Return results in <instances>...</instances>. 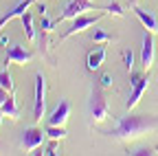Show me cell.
Wrapping results in <instances>:
<instances>
[{
	"label": "cell",
	"instance_id": "cell-6",
	"mask_svg": "<svg viewBox=\"0 0 158 156\" xmlns=\"http://www.w3.org/2000/svg\"><path fill=\"white\" fill-rule=\"evenodd\" d=\"M106 13H101V15H77V18H73V24H70V29H66L62 35H59V42H64L66 37H70V35H77V33H81V31H86L88 27H92V24H97L99 20H101Z\"/></svg>",
	"mask_w": 158,
	"mask_h": 156
},
{
	"label": "cell",
	"instance_id": "cell-24",
	"mask_svg": "<svg viewBox=\"0 0 158 156\" xmlns=\"http://www.w3.org/2000/svg\"><path fill=\"white\" fill-rule=\"evenodd\" d=\"M99 84H101L103 88H110V86H112V75H108V73H106V75H101V79H99Z\"/></svg>",
	"mask_w": 158,
	"mask_h": 156
},
{
	"label": "cell",
	"instance_id": "cell-18",
	"mask_svg": "<svg viewBox=\"0 0 158 156\" xmlns=\"http://www.w3.org/2000/svg\"><path fill=\"white\" fill-rule=\"evenodd\" d=\"M0 86H2L5 90H9V92H13V82H11V73H9V68L5 66V70H0Z\"/></svg>",
	"mask_w": 158,
	"mask_h": 156
},
{
	"label": "cell",
	"instance_id": "cell-1",
	"mask_svg": "<svg viewBox=\"0 0 158 156\" xmlns=\"http://www.w3.org/2000/svg\"><path fill=\"white\" fill-rule=\"evenodd\" d=\"M156 128H158V114H127V116H121L110 132H99V134L118 141H132V139H138L141 134L154 132Z\"/></svg>",
	"mask_w": 158,
	"mask_h": 156
},
{
	"label": "cell",
	"instance_id": "cell-15",
	"mask_svg": "<svg viewBox=\"0 0 158 156\" xmlns=\"http://www.w3.org/2000/svg\"><path fill=\"white\" fill-rule=\"evenodd\" d=\"M20 20H22V29H24L27 40H29V42H35V40H37V35H35V29H33V15L27 11L22 18H20Z\"/></svg>",
	"mask_w": 158,
	"mask_h": 156
},
{
	"label": "cell",
	"instance_id": "cell-10",
	"mask_svg": "<svg viewBox=\"0 0 158 156\" xmlns=\"http://www.w3.org/2000/svg\"><path fill=\"white\" fill-rule=\"evenodd\" d=\"M55 22L48 20L46 13H40V29H37V44H40V51H42V55L46 53V44H48V33L53 31Z\"/></svg>",
	"mask_w": 158,
	"mask_h": 156
},
{
	"label": "cell",
	"instance_id": "cell-3",
	"mask_svg": "<svg viewBox=\"0 0 158 156\" xmlns=\"http://www.w3.org/2000/svg\"><path fill=\"white\" fill-rule=\"evenodd\" d=\"M84 11H103V7H97L92 0H70V2L66 5V9H64V13L57 15L53 22L59 24V22H64V20H73V18L81 15Z\"/></svg>",
	"mask_w": 158,
	"mask_h": 156
},
{
	"label": "cell",
	"instance_id": "cell-12",
	"mask_svg": "<svg viewBox=\"0 0 158 156\" xmlns=\"http://www.w3.org/2000/svg\"><path fill=\"white\" fill-rule=\"evenodd\" d=\"M68 114H70V103H68L66 99H62V101L57 103V108L51 112V116H48V125H66Z\"/></svg>",
	"mask_w": 158,
	"mask_h": 156
},
{
	"label": "cell",
	"instance_id": "cell-22",
	"mask_svg": "<svg viewBox=\"0 0 158 156\" xmlns=\"http://www.w3.org/2000/svg\"><path fill=\"white\" fill-rule=\"evenodd\" d=\"M127 154H132V156H154V154H158V150H145V147H141V150H134V152H127Z\"/></svg>",
	"mask_w": 158,
	"mask_h": 156
},
{
	"label": "cell",
	"instance_id": "cell-26",
	"mask_svg": "<svg viewBox=\"0 0 158 156\" xmlns=\"http://www.w3.org/2000/svg\"><path fill=\"white\" fill-rule=\"evenodd\" d=\"M0 44L7 46V44H9V35H0Z\"/></svg>",
	"mask_w": 158,
	"mask_h": 156
},
{
	"label": "cell",
	"instance_id": "cell-20",
	"mask_svg": "<svg viewBox=\"0 0 158 156\" xmlns=\"http://www.w3.org/2000/svg\"><path fill=\"white\" fill-rule=\"evenodd\" d=\"M103 11H106V13H112V15H118V18L123 15V7L118 5V2H110V5H106Z\"/></svg>",
	"mask_w": 158,
	"mask_h": 156
},
{
	"label": "cell",
	"instance_id": "cell-27",
	"mask_svg": "<svg viewBox=\"0 0 158 156\" xmlns=\"http://www.w3.org/2000/svg\"><path fill=\"white\" fill-rule=\"evenodd\" d=\"M2 116H5V112H2V108H0V123H2Z\"/></svg>",
	"mask_w": 158,
	"mask_h": 156
},
{
	"label": "cell",
	"instance_id": "cell-2",
	"mask_svg": "<svg viewBox=\"0 0 158 156\" xmlns=\"http://www.w3.org/2000/svg\"><path fill=\"white\" fill-rule=\"evenodd\" d=\"M88 108H90V119L94 123H103V121L110 119V108H108V101H106L101 88H92Z\"/></svg>",
	"mask_w": 158,
	"mask_h": 156
},
{
	"label": "cell",
	"instance_id": "cell-23",
	"mask_svg": "<svg viewBox=\"0 0 158 156\" xmlns=\"http://www.w3.org/2000/svg\"><path fill=\"white\" fill-rule=\"evenodd\" d=\"M44 154H48V156L59 154V143H57V139H53V141H51V145L46 147V152H44Z\"/></svg>",
	"mask_w": 158,
	"mask_h": 156
},
{
	"label": "cell",
	"instance_id": "cell-25",
	"mask_svg": "<svg viewBox=\"0 0 158 156\" xmlns=\"http://www.w3.org/2000/svg\"><path fill=\"white\" fill-rule=\"evenodd\" d=\"M9 95H11V92H9V90H5V88H2V86H0V106H2V103H5V101H7V97H9Z\"/></svg>",
	"mask_w": 158,
	"mask_h": 156
},
{
	"label": "cell",
	"instance_id": "cell-21",
	"mask_svg": "<svg viewBox=\"0 0 158 156\" xmlns=\"http://www.w3.org/2000/svg\"><path fill=\"white\" fill-rule=\"evenodd\" d=\"M123 62H125L127 73H132V68H134V53L132 51H123Z\"/></svg>",
	"mask_w": 158,
	"mask_h": 156
},
{
	"label": "cell",
	"instance_id": "cell-16",
	"mask_svg": "<svg viewBox=\"0 0 158 156\" xmlns=\"http://www.w3.org/2000/svg\"><path fill=\"white\" fill-rule=\"evenodd\" d=\"M2 108V112H5V116H9V119H18L20 116V112H18V106H15V95L11 92L9 97H7V101L0 106Z\"/></svg>",
	"mask_w": 158,
	"mask_h": 156
},
{
	"label": "cell",
	"instance_id": "cell-13",
	"mask_svg": "<svg viewBox=\"0 0 158 156\" xmlns=\"http://www.w3.org/2000/svg\"><path fill=\"white\" fill-rule=\"evenodd\" d=\"M132 9H134V13L138 15L141 24H143L147 31H152V33H158V22H156V15H154L149 9H143V7H138V5H132Z\"/></svg>",
	"mask_w": 158,
	"mask_h": 156
},
{
	"label": "cell",
	"instance_id": "cell-8",
	"mask_svg": "<svg viewBox=\"0 0 158 156\" xmlns=\"http://www.w3.org/2000/svg\"><path fill=\"white\" fill-rule=\"evenodd\" d=\"M33 60V53L31 51H27L24 46H20V44H13L9 51H7V60H5V66H9V64H29Z\"/></svg>",
	"mask_w": 158,
	"mask_h": 156
},
{
	"label": "cell",
	"instance_id": "cell-9",
	"mask_svg": "<svg viewBox=\"0 0 158 156\" xmlns=\"http://www.w3.org/2000/svg\"><path fill=\"white\" fill-rule=\"evenodd\" d=\"M141 64H143V70H149L152 64H154V33L145 29V35H143V48H141Z\"/></svg>",
	"mask_w": 158,
	"mask_h": 156
},
{
	"label": "cell",
	"instance_id": "cell-7",
	"mask_svg": "<svg viewBox=\"0 0 158 156\" xmlns=\"http://www.w3.org/2000/svg\"><path fill=\"white\" fill-rule=\"evenodd\" d=\"M44 136H46V132H42V130H40V128H35V125L27 128V130L22 132V150L31 154L35 147H40V145H42Z\"/></svg>",
	"mask_w": 158,
	"mask_h": 156
},
{
	"label": "cell",
	"instance_id": "cell-17",
	"mask_svg": "<svg viewBox=\"0 0 158 156\" xmlns=\"http://www.w3.org/2000/svg\"><path fill=\"white\" fill-rule=\"evenodd\" d=\"M44 132H46V136H51V139H57V141H59V139H66V134H68V132L64 130V125H48Z\"/></svg>",
	"mask_w": 158,
	"mask_h": 156
},
{
	"label": "cell",
	"instance_id": "cell-4",
	"mask_svg": "<svg viewBox=\"0 0 158 156\" xmlns=\"http://www.w3.org/2000/svg\"><path fill=\"white\" fill-rule=\"evenodd\" d=\"M46 112V77L42 73L35 75V101H33V119L42 121Z\"/></svg>",
	"mask_w": 158,
	"mask_h": 156
},
{
	"label": "cell",
	"instance_id": "cell-28",
	"mask_svg": "<svg viewBox=\"0 0 158 156\" xmlns=\"http://www.w3.org/2000/svg\"><path fill=\"white\" fill-rule=\"evenodd\" d=\"M130 5H138V0H130Z\"/></svg>",
	"mask_w": 158,
	"mask_h": 156
},
{
	"label": "cell",
	"instance_id": "cell-19",
	"mask_svg": "<svg viewBox=\"0 0 158 156\" xmlns=\"http://www.w3.org/2000/svg\"><path fill=\"white\" fill-rule=\"evenodd\" d=\"M92 40H94V44H110L112 42V35H108L106 31H94Z\"/></svg>",
	"mask_w": 158,
	"mask_h": 156
},
{
	"label": "cell",
	"instance_id": "cell-5",
	"mask_svg": "<svg viewBox=\"0 0 158 156\" xmlns=\"http://www.w3.org/2000/svg\"><path fill=\"white\" fill-rule=\"evenodd\" d=\"M130 77H132V95H130V99H127V110H132V108H136V103L141 101V97H143V92L147 90V86H149V73L145 70L143 75H134V73H130Z\"/></svg>",
	"mask_w": 158,
	"mask_h": 156
},
{
	"label": "cell",
	"instance_id": "cell-14",
	"mask_svg": "<svg viewBox=\"0 0 158 156\" xmlns=\"http://www.w3.org/2000/svg\"><path fill=\"white\" fill-rule=\"evenodd\" d=\"M103 60H106V46H99L97 51H90V53H88V57H86V66H88V70H97V68H101Z\"/></svg>",
	"mask_w": 158,
	"mask_h": 156
},
{
	"label": "cell",
	"instance_id": "cell-11",
	"mask_svg": "<svg viewBox=\"0 0 158 156\" xmlns=\"http://www.w3.org/2000/svg\"><path fill=\"white\" fill-rule=\"evenodd\" d=\"M37 0H20V2L13 7V9H9L5 15H0V29H2L7 22H11V20H15V18H22L27 11H29V7L31 5H35Z\"/></svg>",
	"mask_w": 158,
	"mask_h": 156
}]
</instances>
